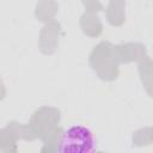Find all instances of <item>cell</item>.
I'll list each match as a JSON object with an SVG mask.
<instances>
[{
	"label": "cell",
	"instance_id": "obj_1",
	"mask_svg": "<svg viewBox=\"0 0 153 153\" xmlns=\"http://www.w3.org/2000/svg\"><path fill=\"white\" fill-rule=\"evenodd\" d=\"M96 146L94 134L88 127L73 124L63 130L57 151L61 153H91L96 151Z\"/></svg>",
	"mask_w": 153,
	"mask_h": 153
}]
</instances>
